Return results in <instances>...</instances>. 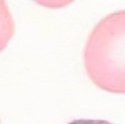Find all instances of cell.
Instances as JSON below:
<instances>
[{
    "label": "cell",
    "instance_id": "obj_1",
    "mask_svg": "<svg viewBox=\"0 0 125 124\" xmlns=\"http://www.w3.org/2000/svg\"><path fill=\"white\" fill-rule=\"evenodd\" d=\"M85 70L101 89L125 93V10L103 18L90 33L84 51Z\"/></svg>",
    "mask_w": 125,
    "mask_h": 124
},
{
    "label": "cell",
    "instance_id": "obj_2",
    "mask_svg": "<svg viewBox=\"0 0 125 124\" xmlns=\"http://www.w3.org/2000/svg\"><path fill=\"white\" fill-rule=\"evenodd\" d=\"M14 30V21L8 6L5 1L0 0V52L12 37Z\"/></svg>",
    "mask_w": 125,
    "mask_h": 124
},
{
    "label": "cell",
    "instance_id": "obj_3",
    "mask_svg": "<svg viewBox=\"0 0 125 124\" xmlns=\"http://www.w3.org/2000/svg\"><path fill=\"white\" fill-rule=\"evenodd\" d=\"M68 124H112L108 121L100 120L80 119L71 121Z\"/></svg>",
    "mask_w": 125,
    "mask_h": 124
},
{
    "label": "cell",
    "instance_id": "obj_4",
    "mask_svg": "<svg viewBox=\"0 0 125 124\" xmlns=\"http://www.w3.org/2000/svg\"><path fill=\"white\" fill-rule=\"evenodd\" d=\"M0 124H1V122H0Z\"/></svg>",
    "mask_w": 125,
    "mask_h": 124
}]
</instances>
